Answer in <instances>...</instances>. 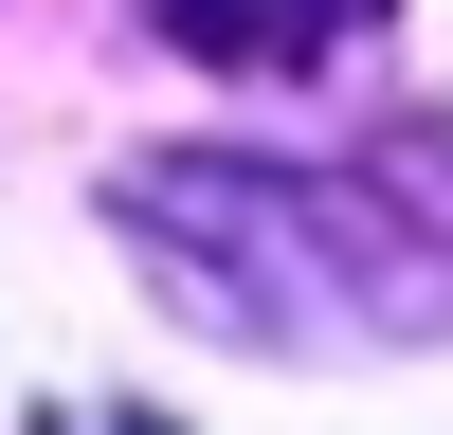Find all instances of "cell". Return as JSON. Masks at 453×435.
<instances>
[{"mask_svg":"<svg viewBox=\"0 0 453 435\" xmlns=\"http://www.w3.org/2000/svg\"><path fill=\"white\" fill-rule=\"evenodd\" d=\"M109 236L218 326V345H435L453 326V127H381L273 164V145H145Z\"/></svg>","mask_w":453,"mask_h":435,"instance_id":"1","label":"cell"},{"mask_svg":"<svg viewBox=\"0 0 453 435\" xmlns=\"http://www.w3.org/2000/svg\"><path fill=\"white\" fill-rule=\"evenodd\" d=\"M36 435H164V417H127V399H55Z\"/></svg>","mask_w":453,"mask_h":435,"instance_id":"3","label":"cell"},{"mask_svg":"<svg viewBox=\"0 0 453 435\" xmlns=\"http://www.w3.org/2000/svg\"><path fill=\"white\" fill-rule=\"evenodd\" d=\"M363 19H381V0H164V36L200 72H309V55H345Z\"/></svg>","mask_w":453,"mask_h":435,"instance_id":"2","label":"cell"}]
</instances>
